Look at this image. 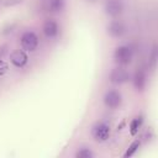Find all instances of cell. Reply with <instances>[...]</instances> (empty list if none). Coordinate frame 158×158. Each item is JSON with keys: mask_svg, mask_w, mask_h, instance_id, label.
Segmentation results:
<instances>
[{"mask_svg": "<svg viewBox=\"0 0 158 158\" xmlns=\"http://www.w3.org/2000/svg\"><path fill=\"white\" fill-rule=\"evenodd\" d=\"M59 32L58 23L54 20H47L43 23V33L47 38H54Z\"/></svg>", "mask_w": 158, "mask_h": 158, "instance_id": "cell-9", "label": "cell"}, {"mask_svg": "<svg viewBox=\"0 0 158 158\" xmlns=\"http://www.w3.org/2000/svg\"><path fill=\"white\" fill-rule=\"evenodd\" d=\"M156 63H157V48L154 47L152 49V53H151V57H149V64H151L152 68H154Z\"/></svg>", "mask_w": 158, "mask_h": 158, "instance_id": "cell-16", "label": "cell"}, {"mask_svg": "<svg viewBox=\"0 0 158 158\" xmlns=\"http://www.w3.org/2000/svg\"><path fill=\"white\" fill-rule=\"evenodd\" d=\"M133 58V49L128 44L118 46L114 52V59L118 65H127Z\"/></svg>", "mask_w": 158, "mask_h": 158, "instance_id": "cell-1", "label": "cell"}, {"mask_svg": "<svg viewBox=\"0 0 158 158\" xmlns=\"http://www.w3.org/2000/svg\"><path fill=\"white\" fill-rule=\"evenodd\" d=\"M105 14L111 17H117L123 11V5L120 0H107L105 2Z\"/></svg>", "mask_w": 158, "mask_h": 158, "instance_id": "cell-5", "label": "cell"}, {"mask_svg": "<svg viewBox=\"0 0 158 158\" xmlns=\"http://www.w3.org/2000/svg\"><path fill=\"white\" fill-rule=\"evenodd\" d=\"M10 60H11V63H12L15 67L22 68V67H25V65L27 64V62H28V56H27V53H26L25 51H22V49H16V51H14V52L10 54Z\"/></svg>", "mask_w": 158, "mask_h": 158, "instance_id": "cell-7", "label": "cell"}, {"mask_svg": "<svg viewBox=\"0 0 158 158\" xmlns=\"http://www.w3.org/2000/svg\"><path fill=\"white\" fill-rule=\"evenodd\" d=\"M91 135L95 138V141L99 142H104L109 138L110 136V126L106 122H98L96 125H94V127L91 128Z\"/></svg>", "mask_w": 158, "mask_h": 158, "instance_id": "cell-3", "label": "cell"}, {"mask_svg": "<svg viewBox=\"0 0 158 158\" xmlns=\"http://www.w3.org/2000/svg\"><path fill=\"white\" fill-rule=\"evenodd\" d=\"M125 32H126V27L121 21H111L107 26V33L111 37H115V38L122 37Z\"/></svg>", "mask_w": 158, "mask_h": 158, "instance_id": "cell-8", "label": "cell"}, {"mask_svg": "<svg viewBox=\"0 0 158 158\" xmlns=\"http://www.w3.org/2000/svg\"><path fill=\"white\" fill-rule=\"evenodd\" d=\"M146 81H147V77H146V72L142 68H138L135 74H133V85L136 88V90H143L146 86Z\"/></svg>", "mask_w": 158, "mask_h": 158, "instance_id": "cell-10", "label": "cell"}, {"mask_svg": "<svg viewBox=\"0 0 158 158\" xmlns=\"http://www.w3.org/2000/svg\"><path fill=\"white\" fill-rule=\"evenodd\" d=\"M128 79H130V74H128V72H127L125 68H122V67H117V68L112 69L111 73H110V81H111L112 84L120 85V84L126 83Z\"/></svg>", "mask_w": 158, "mask_h": 158, "instance_id": "cell-4", "label": "cell"}, {"mask_svg": "<svg viewBox=\"0 0 158 158\" xmlns=\"http://www.w3.org/2000/svg\"><path fill=\"white\" fill-rule=\"evenodd\" d=\"M21 46L23 51L33 52L38 47V37L32 31H26L21 36Z\"/></svg>", "mask_w": 158, "mask_h": 158, "instance_id": "cell-2", "label": "cell"}, {"mask_svg": "<svg viewBox=\"0 0 158 158\" xmlns=\"http://www.w3.org/2000/svg\"><path fill=\"white\" fill-rule=\"evenodd\" d=\"M19 2H21V0H16V1H10V0H7V1H5L4 4H5L6 6H9V5H14V4H19Z\"/></svg>", "mask_w": 158, "mask_h": 158, "instance_id": "cell-17", "label": "cell"}, {"mask_svg": "<svg viewBox=\"0 0 158 158\" xmlns=\"http://www.w3.org/2000/svg\"><path fill=\"white\" fill-rule=\"evenodd\" d=\"M64 6H65V0H48V5H47L48 10L54 14L62 12Z\"/></svg>", "mask_w": 158, "mask_h": 158, "instance_id": "cell-11", "label": "cell"}, {"mask_svg": "<svg viewBox=\"0 0 158 158\" xmlns=\"http://www.w3.org/2000/svg\"><path fill=\"white\" fill-rule=\"evenodd\" d=\"M78 158H93L94 157V153L89 149V148H81L80 151L77 152L75 154Z\"/></svg>", "mask_w": 158, "mask_h": 158, "instance_id": "cell-14", "label": "cell"}, {"mask_svg": "<svg viewBox=\"0 0 158 158\" xmlns=\"http://www.w3.org/2000/svg\"><path fill=\"white\" fill-rule=\"evenodd\" d=\"M90 1H95V0H90Z\"/></svg>", "mask_w": 158, "mask_h": 158, "instance_id": "cell-18", "label": "cell"}, {"mask_svg": "<svg viewBox=\"0 0 158 158\" xmlns=\"http://www.w3.org/2000/svg\"><path fill=\"white\" fill-rule=\"evenodd\" d=\"M141 147V141H138V139H136V141H133L130 146H128V148H127V151L125 152V157H131V156H133L137 151H138V148Z\"/></svg>", "mask_w": 158, "mask_h": 158, "instance_id": "cell-13", "label": "cell"}, {"mask_svg": "<svg viewBox=\"0 0 158 158\" xmlns=\"http://www.w3.org/2000/svg\"><path fill=\"white\" fill-rule=\"evenodd\" d=\"M142 122H143V117H142V115H139V116H137V117H135L131 122H130V133H131V136H136L137 133H138V131H139V128H141V126H142Z\"/></svg>", "mask_w": 158, "mask_h": 158, "instance_id": "cell-12", "label": "cell"}, {"mask_svg": "<svg viewBox=\"0 0 158 158\" xmlns=\"http://www.w3.org/2000/svg\"><path fill=\"white\" fill-rule=\"evenodd\" d=\"M7 70H9V64L4 59L0 58V77L5 75L7 73Z\"/></svg>", "mask_w": 158, "mask_h": 158, "instance_id": "cell-15", "label": "cell"}, {"mask_svg": "<svg viewBox=\"0 0 158 158\" xmlns=\"http://www.w3.org/2000/svg\"><path fill=\"white\" fill-rule=\"evenodd\" d=\"M121 94L116 90H109L104 96V104L110 109H116L121 105Z\"/></svg>", "mask_w": 158, "mask_h": 158, "instance_id": "cell-6", "label": "cell"}]
</instances>
